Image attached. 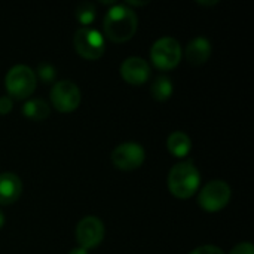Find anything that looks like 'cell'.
Instances as JSON below:
<instances>
[{
	"instance_id": "cell-1",
	"label": "cell",
	"mask_w": 254,
	"mask_h": 254,
	"mask_svg": "<svg viewBox=\"0 0 254 254\" xmlns=\"http://www.w3.org/2000/svg\"><path fill=\"white\" fill-rule=\"evenodd\" d=\"M137 25L138 18L127 4H113L107 10L103 21L104 34L115 43H122L132 39L137 31Z\"/></svg>"
},
{
	"instance_id": "cell-2",
	"label": "cell",
	"mask_w": 254,
	"mask_h": 254,
	"mask_svg": "<svg viewBox=\"0 0 254 254\" xmlns=\"http://www.w3.org/2000/svg\"><path fill=\"white\" fill-rule=\"evenodd\" d=\"M201 183V176L196 165L190 161L176 164L167 179L168 190L180 199H188L195 195Z\"/></svg>"
},
{
	"instance_id": "cell-3",
	"label": "cell",
	"mask_w": 254,
	"mask_h": 254,
	"mask_svg": "<svg viewBox=\"0 0 254 254\" xmlns=\"http://www.w3.org/2000/svg\"><path fill=\"white\" fill-rule=\"evenodd\" d=\"M37 85L36 73L24 64L13 65L4 77V86L7 89V94L12 95L16 100H25L28 98Z\"/></svg>"
},
{
	"instance_id": "cell-4",
	"label": "cell",
	"mask_w": 254,
	"mask_h": 254,
	"mask_svg": "<svg viewBox=\"0 0 254 254\" xmlns=\"http://www.w3.org/2000/svg\"><path fill=\"white\" fill-rule=\"evenodd\" d=\"M150 60L155 67L161 70H171L179 65L182 60V46L174 37H161L158 39L150 49Z\"/></svg>"
},
{
	"instance_id": "cell-5",
	"label": "cell",
	"mask_w": 254,
	"mask_h": 254,
	"mask_svg": "<svg viewBox=\"0 0 254 254\" xmlns=\"http://www.w3.org/2000/svg\"><path fill=\"white\" fill-rule=\"evenodd\" d=\"M73 45L76 52L85 60H98L106 49V42L103 34L91 27H82L74 33Z\"/></svg>"
},
{
	"instance_id": "cell-6",
	"label": "cell",
	"mask_w": 254,
	"mask_h": 254,
	"mask_svg": "<svg viewBox=\"0 0 254 254\" xmlns=\"http://www.w3.org/2000/svg\"><path fill=\"white\" fill-rule=\"evenodd\" d=\"M232 196L231 186L223 180H211L208 182L198 195L199 205L210 213L219 211L225 208Z\"/></svg>"
},
{
	"instance_id": "cell-7",
	"label": "cell",
	"mask_w": 254,
	"mask_h": 254,
	"mask_svg": "<svg viewBox=\"0 0 254 254\" xmlns=\"http://www.w3.org/2000/svg\"><path fill=\"white\" fill-rule=\"evenodd\" d=\"M51 101L55 110L61 113H70L80 104V89L71 80L55 82L51 89Z\"/></svg>"
},
{
	"instance_id": "cell-8",
	"label": "cell",
	"mask_w": 254,
	"mask_h": 254,
	"mask_svg": "<svg viewBox=\"0 0 254 254\" xmlns=\"http://www.w3.org/2000/svg\"><path fill=\"white\" fill-rule=\"evenodd\" d=\"M146 158L144 149L135 141H127L115 147L110 155L112 164L122 171H132L143 165Z\"/></svg>"
},
{
	"instance_id": "cell-9",
	"label": "cell",
	"mask_w": 254,
	"mask_h": 254,
	"mask_svg": "<svg viewBox=\"0 0 254 254\" xmlns=\"http://www.w3.org/2000/svg\"><path fill=\"white\" fill-rule=\"evenodd\" d=\"M104 240V225L98 217L86 216L76 226V241L79 247L89 250Z\"/></svg>"
},
{
	"instance_id": "cell-10",
	"label": "cell",
	"mask_w": 254,
	"mask_h": 254,
	"mask_svg": "<svg viewBox=\"0 0 254 254\" xmlns=\"http://www.w3.org/2000/svg\"><path fill=\"white\" fill-rule=\"evenodd\" d=\"M119 71H121L122 79L127 83L135 85V86H140V85L146 83L147 79L150 77V65L141 57H129V58H127L121 64Z\"/></svg>"
},
{
	"instance_id": "cell-11",
	"label": "cell",
	"mask_w": 254,
	"mask_h": 254,
	"mask_svg": "<svg viewBox=\"0 0 254 254\" xmlns=\"http://www.w3.org/2000/svg\"><path fill=\"white\" fill-rule=\"evenodd\" d=\"M22 193V183L13 173L0 174V205H10L19 199Z\"/></svg>"
},
{
	"instance_id": "cell-12",
	"label": "cell",
	"mask_w": 254,
	"mask_h": 254,
	"mask_svg": "<svg viewBox=\"0 0 254 254\" xmlns=\"http://www.w3.org/2000/svg\"><path fill=\"white\" fill-rule=\"evenodd\" d=\"M185 55H186V60L190 64H195V65L204 64L205 61H208V58L211 55V43H210V40L202 37V36L195 37L193 40H190L188 43Z\"/></svg>"
},
{
	"instance_id": "cell-13",
	"label": "cell",
	"mask_w": 254,
	"mask_h": 254,
	"mask_svg": "<svg viewBox=\"0 0 254 254\" xmlns=\"http://www.w3.org/2000/svg\"><path fill=\"white\" fill-rule=\"evenodd\" d=\"M167 149L176 158H185L192 150V141L183 131H174L167 138Z\"/></svg>"
},
{
	"instance_id": "cell-14",
	"label": "cell",
	"mask_w": 254,
	"mask_h": 254,
	"mask_svg": "<svg viewBox=\"0 0 254 254\" xmlns=\"http://www.w3.org/2000/svg\"><path fill=\"white\" fill-rule=\"evenodd\" d=\"M22 113L25 118L31 119V121H45L49 113H51V107L49 104L42 100V98H31L28 100L24 106H22Z\"/></svg>"
},
{
	"instance_id": "cell-15",
	"label": "cell",
	"mask_w": 254,
	"mask_h": 254,
	"mask_svg": "<svg viewBox=\"0 0 254 254\" xmlns=\"http://www.w3.org/2000/svg\"><path fill=\"white\" fill-rule=\"evenodd\" d=\"M173 91H174L173 82L167 76H158L155 79V82L152 83V86H150L152 97L156 101H165V100H168L173 95Z\"/></svg>"
},
{
	"instance_id": "cell-16",
	"label": "cell",
	"mask_w": 254,
	"mask_h": 254,
	"mask_svg": "<svg viewBox=\"0 0 254 254\" xmlns=\"http://www.w3.org/2000/svg\"><path fill=\"white\" fill-rule=\"evenodd\" d=\"M74 16L83 27H89V24H92L94 19H95V6H94V3L80 1L76 6Z\"/></svg>"
},
{
	"instance_id": "cell-17",
	"label": "cell",
	"mask_w": 254,
	"mask_h": 254,
	"mask_svg": "<svg viewBox=\"0 0 254 254\" xmlns=\"http://www.w3.org/2000/svg\"><path fill=\"white\" fill-rule=\"evenodd\" d=\"M55 76H57V71H55V67L49 63H40L37 65V74L36 77H39L43 83H51L55 80Z\"/></svg>"
},
{
	"instance_id": "cell-18",
	"label": "cell",
	"mask_w": 254,
	"mask_h": 254,
	"mask_svg": "<svg viewBox=\"0 0 254 254\" xmlns=\"http://www.w3.org/2000/svg\"><path fill=\"white\" fill-rule=\"evenodd\" d=\"M229 254H254L253 244L250 243H241L238 246H235Z\"/></svg>"
},
{
	"instance_id": "cell-19",
	"label": "cell",
	"mask_w": 254,
	"mask_h": 254,
	"mask_svg": "<svg viewBox=\"0 0 254 254\" xmlns=\"http://www.w3.org/2000/svg\"><path fill=\"white\" fill-rule=\"evenodd\" d=\"M190 254H225L222 249L216 247V246H201L198 249H195Z\"/></svg>"
},
{
	"instance_id": "cell-20",
	"label": "cell",
	"mask_w": 254,
	"mask_h": 254,
	"mask_svg": "<svg viewBox=\"0 0 254 254\" xmlns=\"http://www.w3.org/2000/svg\"><path fill=\"white\" fill-rule=\"evenodd\" d=\"M13 107V101L10 97L7 95H3L0 97V115H7Z\"/></svg>"
},
{
	"instance_id": "cell-21",
	"label": "cell",
	"mask_w": 254,
	"mask_h": 254,
	"mask_svg": "<svg viewBox=\"0 0 254 254\" xmlns=\"http://www.w3.org/2000/svg\"><path fill=\"white\" fill-rule=\"evenodd\" d=\"M68 254H89L88 253V250H85V249H82V247H74L71 252Z\"/></svg>"
},
{
	"instance_id": "cell-22",
	"label": "cell",
	"mask_w": 254,
	"mask_h": 254,
	"mask_svg": "<svg viewBox=\"0 0 254 254\" xmlns=\"http://www.w3.org/2000/svg\"><path fill=\"white\" fill-rule=\"evenodd\" d=\"M198 3H199V4H207V6H210V4H216L217 0H213V1H199V0H198Z\"/></svg>"
},
{
	"instance_id": "cell-23",
	"label": "cell",
	"mask_w": 254,
	"mask_h": 254,
	"mask_svg": "<svg viewBox=\"0 0 254 254\" xmlns=\"http://www.w3.org/2000/svg\"><path fill=\"white\" fill-rule=\"evenodd\" d=\"M3 225H4V216H3V213L0 210V229L3 228Z\"/></svg>"
}]
</instances>
